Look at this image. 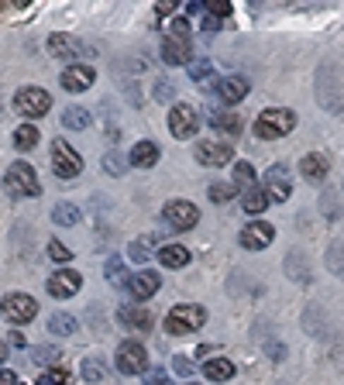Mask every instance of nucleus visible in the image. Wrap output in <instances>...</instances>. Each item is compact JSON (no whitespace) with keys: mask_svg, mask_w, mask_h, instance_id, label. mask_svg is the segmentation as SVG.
<instances>
[{"mask_svg":"<svg viewBox=\"0 0 344 385\" xmlns=\"http://www.w3.org/2000/svg\"><path fill=\"white\" fill-rule=\"evenodd\" d=\"M11 344H18V348H25V334H18V331H14V334H11Z\"/></svg>","mask_w":344,"mask_h":385,"instance_id":"09e8293b","label":"nucleus"},{"mask_svg":"<svg viewBox=\"0 0 344 385\" xmlns=\"http://www.w3.org/2000/svg\"><path fill=\"white\" fill-rule=\"evenodd\" d=\"M93 79H97L93 66H69L59 83H62V90H69V93H83V90L93 86Z\"/></svg>","mask_w":344,"mask_h":385,"instance_id":"dca6fc26","label":"nucleus"},{"mask_svg":"<svg viewBox=\"0 0 344 385\" xmlns=\"http://www.w3.org/2000/svg\"><path fill=\"white\" fill-rule=\"evenodd\" d=\"M251 186H255V169H251L248 162H238V165H235V189L248 193Z\"/></svg>","mask_w":344,"mask_h":385,"instance_id":"7c9ffc66","label":"nucleus"},{"mask_svg":"<svg viewBox=\"0 0 344 385\" xmlns=\"http://www.w3.org/2000/svg\"><path fill=\"white\" fill-rule=\"evenodd\" d=\"M299 172H303V179L310 182H324L327 179V172H331V165H327V158L317 152L303 155V162H299Z\"/></svg>","mask_w":344,"mask_h":385,"instance_id":"aec40b11","label":"nucleus"},{"mask_svg":"<svg viewBox=\"0 0 344 385\" xmlns=\"http://www.w3.org/2000/svg\"><path fill=\"white\" fill-rule=\"evenodd\" d=\"M203 31H217V18H213V14L203 18Z\"/></svg>","mask_w":344,"mask_h":385,"instance_id":"de8ad7c7","label":"nucleus"},{"mask_svg":"<svg viewBox=\"0 0 344 385\" xmlns=\"http://www.w3.org/2000/svg\"><path fill=\"white\" fill-rule=\"evenodd\" d=\"M292 128H296V114L279 107V110H262L251 131H255V138H262V141H275V138H286Z\"/></svg>","mask_w":344,"mask_h":385,"instance_id":"7ed1b4c3","label":"nucleus"},{"mask_svg":"<svg viewBox=\"0 0 344 385\" xmlns=\"http://www.w3.org/2000/svg\"><path fill=\"white\" fill-rule=\"evenodd\" d=\"M14 110L21 114V117H45L49 110H52V97L42 90V86H21L18 93H14Z\"/></svg>","mask_w":344,"mask_h":385,"instance_id":"20e7f679","label":"nucleus"},{"mask_svg":"<svg viewBox=\"0 0 344 385\" xmlns=\"http://www.w3.org/2000/svg\"><path fill=\"white\" fill-rule=\"evenodd\" d=\"M172 368H176L179 375H193V365H189V358H186V355H176V361H172Z\"/></svg>","mask_w":344,"mask_h":385,"instance_id":"c03bdc74","label":"nucleus"},{"mask_svg":"<svg viewBox=\"0 0 344 385\" xmlns=\"http://www.w3.org/2000/svg\"><path fill=\"white\" fill-rule=\"evenodd\" d=\"M76 316H69V313H52L49 316V331L52 334H59V337H69V334H76Z\"/></svg>","mask_w":344,"mask_h":385,"instance_id":"a878e982","label":"nucleus"},{"mask_svg":"<svg viewBox=\"0 0 344 385\" xmlns=\"http://www.w3.org/2000/svg\"><path fill=\"white\" fill-rule=\"evenodd\" d=\"M207 14H213V18H227V14H231V4H227V0H210V4H207Z\"/></svg>","mask_w":344,"mask_h":385,"instance_id":"4c0bfd02","label":"nucleus"},{"mask_svg":"<svg viewBox=\"0 0 344 385\" xmlns=\"http://www.w3.org/2000/svg\"><path fill=\"white\" fill-rule=\"evenodd\" d=\"M114 365H117L121 375H145L148 372V351L138 340H124L114 355Z\"/></svg>","mask_w":344,"mask_h":385,"instance_id":"423d86ee","label":"nucleus"},{"mask_svg":"<svg viewBox=\"0 0 344 385\" xmlns=\"http://www.w3.org/2000/svg\"><path fill=\"white\" fill-rule=\"evenodd\" d=\"M200 128V114L189 107V103H176L172 110H169V131H172V138H193Z\"/></svg>","mask_w":344,"mask_h":385,"instance_id":"9d476101","label":"nucleus"},{"mask_svg":"<svg viewBox=\"0 0 344 385\" xmlns=\"http://www.w3.org/2000/svg\"><path fill=\"white\" fill-rule=\"evenodd\" d=\"M145 385H165V372L162 368H148L145 372Z\"/></svg>","mask_w":344,"mask_h":385,"instance_id":"37998d69","label":"nucleus"},{"mask_svg":"<svg viewBox=\"0 0 344 385\" xmlns=\"http://www.w3.org/2000/svg\"><path fill=\"white\" fill-rule=\"evenodd\" d=\"M210 128L217 131V134H227V138H235L244 124H241L238 114H231V110H213L210 114Z\"/></svg>","mask_w":344,"mask_h":385,"instance_id":"4be33fe9","label":"nucleus"},{"mask_svg":"<svg viewBox=\"0 0 344 385\" xmlns=\"http://www.w3.org/2000/svg\"><path fill=\"white\" fill-rule=\"evenodd\" d=\"M203 375H207L210 382H227V379H235V365L227 358H210L203 365Z\"/></svg>","mask_w":344,"mask_h":385,"instance_id":"b1692460","label":"nucleus"},{"mask_svg":"<svg viewBox=\"0 0 344 385\" xmlns=\"http://www.w3.org/2000/svg\"><path fill=\"white\" fill-rule=\"evenodd\" d=\"M207 196H210L213 203H227V200L235 196V186H227V182H210Z\"/></svg>","mask_w":344,"mask_h":385,"instance_id":"72a5a7b5","label":"nucleus"},{"mask_svg":"<svg viewBox=\"0 0 344 385\" xmlns=\"http://www.w3.org/2000/svg\"><path fill=\"white\" fill-rule=\"evenodd\" d=\"M186 69H189V79H193V83H207V79H210V73H213L210 59H193Z\"/></svg>","mask_w":344,"mask_h":385,"instance_id":"2f4dec72","label":"nucleus"},{"mask_svg":"<svg viewBox=\"0 0 344 385\" xmlns=\"http://www.w3.org/2000/svg\"><path fill=\"white\" fill-rule=\"evenodd\" d=\"M4 361H7V344H0V368H4Z\"/></svg>","mask_w":344,"mask_h":385,"instance_id":"8fccbe9b","label":"nucleus"},{"mask_svg":"<svg viewBox=\"0 0 344 385\" xmlns=\"http://www.w3.org/2000/svg\"><path fill=\"white\" fill-rule=\"evenodd\" d=\"M169 35H172V38H186V42H189V21L176 18V21L169 25Z\"/></svg>","mask_w":344,"mask_h":385,"instance_id":"58836bf2","label":"nucleus"},{"mask_svg":"<svg viewBox=\"0 0 344 385\" xmlns=\"http://www.w3.org/2000/svg\"><path fill=\"white\" fill-rule=\"evenodd\" d=\"M162 217H165V224L172 231H193L196 220H200V210L189 203V200H169L165 210H162Z\"/></svg>","mask_w":344,"mask_h":385,"instance_id":"1a4fd4ad","label":"nucleus"},{"mask_svg":"<svg viewBox=\"0 0 344 385\" xmlns=\"http://www.w3.org/2000/svg\"><path fill=\"white\" fill-rule=\"evenodd\" d=\"M248 90H251V83L244 76H224L217 83V93H220V100L224 103H238L248 97Z\"/></svg>","mask_w":344,"mask_h":385,"instance_id":"a211bd4d","label":"nucleus"},{"mask_svg":"<svg viewBox=\"0 0 344 385\" xmlns=\"http://www.w3.org/2000/svg\"><path fill=\"white\" fill-rule=\"evenodd\" d=\"M107 279H110V283H124V285H128V279H124V265H121V258H110V261H107Z\"/></svg>","mask_w":344,"mask_h":385,"instance_id":"c9c22d12","label":"nucleus"},{"mask_svg":"<svg viewBox=\"0 0 344 385\" xmlns=\"http://www.w3.org/2000/svg\"><path fill=\"white\" fill-rule=\"evenodd\" d=\"M104 172H107V176H124V172H128L124 155H121V152H107L104 155Z\"/></svg>","mask_w":344,"mask_h":385,"instance_id":"473e14b6","label":"nucleus"},{"mask_svg":"<svg viewBox=\"0 0 344 385\" xmlns=\"http://www.w3.org/2000/svg\"><path fill=\"white\" fill-rule=\"evenodd\" d=\"M172 11H176V4H172V0H159V4H155V18H152V25H155L159 18H165V14H172Z\"/></svg>","mask_w":344,"mask_h":385,"instance_id":"79ce46f5","label":"nucleus"},{"mask_svg":"<svg viewBox=\"0 0 344 385\" xmlns=\"http://www.w3.org/2000/svg\"><path fill=\"white\" fill-rule=\"evenodd\" d=\"M35 145H38V128H35V124H21V128L14 131V148L28 152V148H35Z\"/></svg>","mask_w":344,"mask_h":385,"instance_id":"c756f323","label":"nucleus"},{"mask_svg":"<svg viewBox=\"0 0 344 385\" xmlns=\"http://www.w3.org/2000/svg\"><path fill=\"white\" fill-rule=\"evenodd\" d=\"M62 124L69 131H83L90 124V110H83V107H66V110H62Z\"/></svg>","mask_w":344,"mask_h":385,"instance_id":"c85d7f7f","label":"nucleus"},{"mask_svg":"<svg viewBox=\"0 0 344 385\" xmlns=\"http://www.w3.org/2000/svg\"><path fill=\"white\" fill-rule=\"evenodd\" d=\"M80 375H83V382L97 385V382H104L107 379V365L100 358H86L83 361V368H80Z\"/></svg>","mask_w":344,"mask_h":385,"instance_id":"bb28decb","label":"nucleus"},{"mask_svg":"<svg viewBox=\"0 0 344 385\" xmlns=\"http://www.w3.org/2000/svg\"><path fill=\"white\" fill-rule=\"evenodd\" d=\"M193 155H196V162H200V165H207V169H217V165H227V162L235 158V148H231L227 141H213V138H203V141H196V145H193Z\"/></svg>","mask_w":344,"mask_h":385,"instance_id":"6e6552de","label":"nucleus"},{"mask_svg":"<svg viewBox=\"0 0 344 385\" xmlns=\"http://www.w3.org/2000/svg\"><path fill=\"white\" fill-rule=\"evenodd\" d=\"M265 193H268V200H275V203L290 200L292 182H290V176H286V169H283V165H272V169L265 172Z\"/></svg>","mask_w":344,"mask_h":385,"instance_id":"2eb2a0df","label":"nucleus"},{"mask_svg":"<svg viewBox=\"0 0 344 385\" xmlns=\"http://www.w3.org/2000/svg\"><path fill=\"white\" fill-rule=\"evenodd\" d=\"M155 97H159V100H172V86H169V83L155 86Z\"/></svg>","mask_w":344,"mask_h":385,"instance_id":"49530a36","label":"nucleus"},{"mask_svg":"<svg viewBox=\"0 0 344 385\" xmlns=\"http://www.w3.org/2000/svg\"><path fill=\"white\" fill-rule=\"evenodd\" d=\"M203 324H207V309L196 307V303H179V307L169 309V316H165V331L176 337L193 334V331H200Z\"/></svg>","mask_w":344,"mask_h":385,"instance_id":"f03ea898","label":"nucleus"},{"mask_svg":"<svg viewBox=\"0 0 344 385\" xmlns=\"http://www.w3.org/2000/svg\"><path fill=\"white\" fill-rule=\"evenodd\" d=\"M0 385H21V382H18V375L11 368H0Z\"/></svg>","mask_w":344,"mask_h":385,"instance_id":"a18cd8bd","label":"nucleus"},{"mask_svg":"<svg viewBox=\"0 0 344 385\" xmlns=\"http://www.w3.org/2000/svg\"><path fill=\"white\" fill-rule=\"evenodd\" d=\"M189 55H193V52H189V42H186V38L165 35V42H162V62H165V66H189V62H193Z\"/></svg>","mask_w":344,"mask_h":385,"instance_id":"f3484780","label":"nucleus"},{"mask_svg":"<svg viewBox=\"0 0 344 385\" xmlns=\"http://www.w3.org/2000/svg\"><path fill=\"white\" fill-rule=\"evenodd\" d=\"M4 189L11 196H42V182L28 162H11L4 172Z\"/></svg>","mask_w":344,"mask_h":385,"instance_id":"f257e3e1","label":"nucleus"},{"mask_svg":"<svg viewBox=\"0 0 344 385\" xmlns=\"http://www.w3.org/2000/svg\"><path fill=\"white\" fill-rule=\"evenodd\" d=\"M272 237H275V227L268 224V220H251L244 231H241V244L248 248V251H262L272 244Z\"/></svg>","mask_w":344,"mask_h":385,"instance_id":"ddd939ff","label":"nucleus"},{"mask_svg":"<svg viewBox=\"0 0 344 385\" xmlns=\"http://www.w3.org/2000/svg\"><path fill=\"white\" fill-rule=\"evenodd\" d=\"M83 285V276L80 272H73V268H62V272H55L52 279L45 283V289H49V296H55V300H69V296H76Z\"/></svg>","mask_w":344,"mask_h":385,"instance_id":"f8f14e48","label":"nucleus"},{"mask_svg":"<svg viewBox=\"0 0 344 385\" xmlns=\"http://www.w3.org/2000/svg\"><path fill=\"white\" fill-rule=\"evenodd\" d=\"M38 385H66V372H62V368H55V372H45V375L38 379Z\"/></svg>","mask_w":344,"mask_h":385,"instance_id":"a19ab883","label":"nucleus"},{"mask_svg":"<svg viewBox=\"0 0 344 385\" xmlns=\"http://www.w3.org/2000/svg\"><path fill=\"white\" fill-rule=\"evenodd\" d=\"M268 203H272V200H268V193L259 189V186H251L248 193H241V206H244V213H262Z\"/></svg>","mask_w":344,"mask_h":385,"instance_id":"393cba45","label":"nucleus"},{"mask_svg":"<svg viewBox=\"0 0 344 385\" xmlns=\"http://www.w3.org/2000/svg\"><path fill=\"white\" fill-rule=\"evenodd\" d=\"M159 289H162V276L159 272H152V268H141V272H134L131 279H128V292H131L138 303L152 300Z\"/></svg>","mask_w":344,"mask_h":385,"instance_id":"9b49d317","label":"nucleus"},{"mask_svg":"<svg viewBox=\"0 0 344 385\" xmlns=\"http://www.w3.org/2000/svg\"><path fill=\"white\" fill-rule=\"evenodd\" d=\"M128 162L138 165V169H152L159 162V145L155 141H138L131 148V155H128Z\"/></svg>","mask_w":344,"mask_h":385,"instance_id":"412c9836","label":"nucleus"},{"mask_svg":"<svg viewBox=\"0 0 344 385\" xmlns=\"http://www.w3.org/2000/svg\"><path fill=\"white\" fill-rule=\"evenodd\" d=\"M49 258H52V261H69V258H73V248H66L62 241H49Z\"/></svg>","mask_w":344,"mask_h":385,"instance_id":"e433bc0d","label":"nucleus"},{"mask_svg":"<svg viewBox=\"0 0 344 385\" xmlns=\"http://www.w3.org/2000/svg\"><path fill=\"white\" fill-rule=\"evenodd\" d=\"M159 261L165 268H183V265H189V248L186 244H165L159 251Z\"/></svg>","mask_w":344,"mask_h":385,"instance_id":"5701e85b","label":"nucleus"},{"mask_svg":"<svg viewBox=\"0 0 344 385\" xmlns=\"http://www.w3.org/2000/svg\"><path fill=\"white\" fill-rule=\"evenodd\" d=\"M59 358H62V355L52 351V348H35V361H42V365H55Z\"/></svg>","mask_w":344,"mask_h":385,"instance_id":"ea45409f","label":"nucleus"},{"mask_svg":"<svg viewBox=\"0 0 344 385\" xmlns=\"http://www.w3.org/2000/svg\"><path fill=\"white\" fill-rule=\"evenodd\" d=\"M52 172L62 176V179H76L83 172V158L76 155V148L66 138H55L52 141Z\"/></svg>","mask_w":344,"mask_h":385,"instance_id":"39448f33","label":"nucleus"},{"mask_svg":"<svg viewBox=\"0 0 344 385\" xmlns=\"http://www.w3.org/2000/svg\"><path fill=\"white\" fill-rule=\"evenodd\" d=\"M35 313H38V303L28 292H7L0 300V316L11 324H28V320H35Z\"/></svg>","mask_w":344,"mask_h":385,"instance_id":"0eeeda50","label":"nucleus"},{"mask_svg":"<svg viewBox=\"0 0 344 385\" xmlns=\"http://www.w3.org/2000/svg\"><path fill=\"white\" fill-rule=\"evenodd\" d=\"M52 220L59 224V227H73V224L80 220V206H73V203H55V206H52Z\"/></svg>","mask_w":344,"mask_h":385,"instance_id":"cd10ccee","label":"nucleus"},{"mask_svg":"<svg viewBox=\"0 0 344 385\" xmlns=\"http://www.w3.org/2000/svg\"><path fill=\"white\" fill-rule=\"evenodd\" d=\"M117 320H121L128 331H152V324H155L152 309L141 307V303H124V307L117 309Z\"/></svg>","mask_w":344,"mask_h":385,"instance_id":"4468645a","label":"nucleus"},{"mask_svg":"<svg viewBox=\"0 0 344 385\" xmlns=\"http://www.w3.org/2000/svg\"><path fill=\"white\" fill-rule=\"evenodd\" d=\"M148 248H152V237H141V241H131L128 255H131V261H138V265H141V261H148V255H152Z\"/></svg>","mask_w":344,"mask_h":385,"instance_id":"f704fd0d","label":"nucleus"},{"mask_svg":"<svg viewBox=\"0 0 344 385\" xmlns=\"http://www.w3.org/2000/svg\"><path fill=\"white\" fill-rule=\"evenodd\" d=\"M49 52H52L55 59H76V55H83V42L76 38V35H52L49 38Z\"/></svg>","mask_w":344,"mask_h":385,"instance_id":"6ab92c4d","label":"nucleus"}]
</instances>
